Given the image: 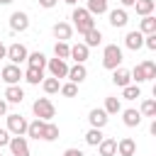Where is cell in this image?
Wrapping results in <instances>:
<instances>
[{"label":"cell","mask_w":156,"mask_h":156,"mask_svg":"<svg viewBox=\"0 0 156 156\" xmlns=\"http://www.w3.org/2000/svg\"><path fill=\"white\" fill-rule=\"evenodd\" d=\"M71 20H73V27L78 29V34H85L88 29L95 27V20H93V15H90L85 7H73Z\"/></svg>","instance_id":"6da1fadb"},{"label":"cell","mask_w":156,"mask_h":156,"mask_svg":"<svg viewBox=\"0 0 156 156\" xmlns=\"http://www.w3.org/2000/svg\"><path fill=\"white\" fill-rule=\"evenodd\" d=\"M32 112H34V117H37V119L51 122V119H54V115H56V107H54V102H51L49 98H37V100H34V105H32Z\"/></svg>","instance_id":"7a4b0ae2"},{"label":"cell","mask_w":156,"mask_h":156,"mask_svg":"<svg viewBox=\"0 0 156 156\" xmlns=\"http://www.w3.org/2000/svg\"><path fill=\"white\" fill-rule=\"evenodd\" d=\"M102 66L107 71H115L117 66H122V49L117 44H107L102 51Z\"/></svg>","instance_id":"3957f363"},{"label":"cell","mask_w":156,"mask_h":156,"mask_svg":"<svg viewBox=\"0 0 156 156\" xmlns=\"http://www.w3.org/2000/svg\"><path fill=\"white\" fill-rule=\"evenodd\" d=\"M22 73H24V71H22L17 63H7L5 68H0V80H5L7 85H20Z\"/></svg>","instance_id":"277c9868"},{"label":"cell","mask_w":156,"mask_h":156,"mask_svg":"<svg viewBox=\"0 0 156 156\" xmlns=\"http://www.w3.org/2000/svg\"><path fill=\"white\" fill-rule=\"evenodd\" d=\"M27 54H29V51H27V46H24V44H20V41H15V44H10V46H7L5 58H10V63H17V66H20V63H24V61H27Z\"/></svg>","instance_id":"5b68a950"},{"label":"cell","mask_w":156,"mask_h":156,"mask_svg":"<svg viewBox=\"0 0 156 156\" xmlns=\"http://www.w3.org/2000/svg\"><path fill=\"white\" fill-rule=\"evenodd\" d=\"M5 119H7V132L12 134V136H20V134H24L27 132V119L22 117V115H5Z\"/></svg>","instance_id":"8992f818"},{"label":"cell","mask_w":156,"mask_h":156,"mask_svg":"<svg viewBox=\"0 0 156 156\" xmlns=\"http://www.w3.org/2000/svg\"><path fill=\"white\" fill-rule=\"evenodd\" d=\"M10 29H12V32H27V29H29V15L22 12V10L12 12V15H10Z\"/></svg>","instance_id":"52a82bcc"},{"label":"cell","mask_w":156,"mask_h":156,"mask_svg":"<svg viewBox=\"0 0 156 156\" xmlns=\"http://www.w3.org/2000/svg\"><path fill=\"white\" fill-rule=\"evenodd\" d=\"M10 151H12V156H29V144H27V139H24V134H20V136H10Z\"/></svg>","instance_id":"ba28073f"},{"label":"cell","mask_w":156,"mask_h":156,"mask_svg":"<svg viewBox=\"0 0 156 156\" xmlns=\"http://www.w3.org/2000/svg\"><path fill=\"white\" fill-rule=\"evenodd\" d=\"M88 122H90V127L102 129V127L110 122V115H107L102 107H95V110H90V112H88Z\"/></svg>","instance_id":"9c48e42d"},{"label":"cell","mask_w":156,"mask_h":156,"mask_svg":"<svg viewBox=\"0 0 156 156\" xmlns=\"http://www.w3.org/2000/svg\"><path fill=\"white\" fill-rule=\"evenodd\" d=\"M46 66H49V73L54 76V78H66V73H68V63L63 61V58H49L46 61Z\"/></svg>","instance_id":"30bf717a"},{"label":"cell","mask_w":156,"mask_h":156,"mask_svg":"<svg viewBox=\"0 0 156 156\" xmlns=\"http://www.w3.org/2000/svg\"><path fill=\"white\" fill-rule=\"evenodd\" d=\"M66 78H68L71 83L80 85V83L88 78V68H85L83 63H73V66H68V73H66Z\"/></svg>","instance_id":"8fae6325"},{"label":"cell","mask_w":156,"mask_h":156,"mask_svg":"<svg viewBox=\"0 0 156 156\" xmlns=\"http://www.w3.org/2000/svg\"><path fill=\"white\" fill-rule=\"evenodd\" d=\"M127 22H129V15H127L124 7H115V10H110V24H112L115 29L127 27Z\"/></svg>","instance_id":"7c38bea8"},{"label":"cell","mask_w":156,"mask_h":156,"mask_svg":"<svg viewBox=\"0 0 156 156\" xmlns=\"http://www.w3.org/2000/svg\"><path fill=\"white\" fill-rule=\"evenodd\" d=\"M124 46H127V49H132V51H139V49L144 46V34H141L139 29L127 32V37H124Z\"/></svg>","instance_id":"4fadbf2b"},{"label":"cell","mask_w":156,"mask_h":156,"mask_svg":"<svg viewBox=\"0 0 156 156\" xmlns=\"http://www.w3.org/2000/svg\"><path fill=\"white\" fill-rule=\"evenodd\" d=\"M117 154H119V156H134V154H136V141H134L132 136H122V139L117 141Z\"/></svg>","instance_id":"5bb4252c"},{"label":"cell","mask_w":156,"mask_h":156,"mask_svg":"<svg viewBox=\"0 0 156 156\" xmlns=\"http://www.w3.org/2000/svg\"><path fill=\"white\" fill-rule=\"evenodd\" d=\"M88 54H90V46H85L83 41H78V44H73V46H71V56H68V58H73L76 63H85Z\"/></svg>","instance_id":"9a60e30c"},{"label":"cell","mask_w":156,"mask_h":156,"mask_svg":"<svg viewBox=\"0 0 156 156\" xmlns=\"http://www.w3.org/2000/svg\"><path fill=\"white\" fill-rule=\"evenodd\" d=\"M100 156H117V139L112 136H102V141L98 144Z\"/></svg>","instance_id":"2e32d148"},{"label":"cell","mask_w":156,"mask_h":156,"mask_svg":"<svg viewBox=\"0 0 156 156\" xmlns=\"http://www.w3.org/2000/svg\"><path fill=\"white\" fill-rule=\"evenodd\" d=\"M22 78L29 83V85H39L44 80V68H34V66H27V71L22 73Z\"/></svg>","instance_id":"e0dca14e"},{"label":"cell","mask_w":156,"mask_h":156,"mask_svg":"<svg viewBox=\"0 0 156 156\" xmlns=\"http://www.w3.org/2000/svg\"><path fill=\"white\" fill-rule=\"evenodd\" d=\"M112 83H115L117 88H124V85H129V83H132V76H129V71H127V68H122V66H117V68L112 71Z\"/></svg>","instance_id":"ac0fdd59"},{"label":"cell","mask_w":156,"mask_h":156,"mask_svg":"<svg viewBox=\"0 0 156 156\" xmlns=\"http://www.w3.org/2000/svg\"><path fill=\"white\" fill-rule=\"evenodd\" d=\"M24 100V90L20 85H7L5 88V102H12V105H20Z\"/></svg>","instance_id":"d6986e66"},{"label":"cell","mask_w":156,"mask_h":156,"mask_svg":"<svg viewBox=\"0 0 156 156\" xmlns=\"http://www.w3.org/2000/svg\"><path fill=\"white\" fill-rule=\"evenodd\" d=\"M71 34H73V27H71L68 22H56V24H54V37H56L58 41H68Z\"/></svg>","instance_id":"ffe728a7"},{"label":"cell","mask_w":156,"mask_h":156,"mask_svg":"<svg viewBox=\"0 0 156 156\" xmlns=\"http://www.w3.org/2000/svg\"><path fill=\"white\" fill-rule=\"evenodd\" d=\"M122 122H124L127 127H139V124H141V112L134 110V107L122 110Z\"/></svg>","instance_id":"44dd1931"},{"label":"cell","mask_w":156,"mask_h":156,"mask_svg":"<svg viewBox=\"0 0 156 156\" xmlns=\"http://www.w3.org/2000/svg\"><path fill=\"white\" fill-rule=\"evenodd\" d=\"M139 32L141 34H154L156 32V17L154 15H144L141 22H139Z\"/></svg>","instance_id":"7402d4cb"},{"label":"cell","mask_w":156,"mask_h":156,"mask_svg":"<svg viewBox=\"0 0 156 156\" xmlns=\"http://www.w3.org/2000/svg\"><path fill=\"white\" fill-rule=\"evenodd\" d=\"M41 132H44V119H34V122H27V136L32 139H41Z\"/></svg>","instance_id":"603a6c76"},{"label":"cell","mask_w":156,"mask_h":156,"mask_svg":"<svg viewBox=\"0 0 156 156\" xmlns=\"http://www.w3.org/2000/svg\"><path fill=\"white\" fill-rule=\"evenodd\" d=\"M83 37H85V41H83L85 46H98V44L102 41V32H100L98 27H93V29H88V32H85Z\"/></svg>","instance_id":"cb8c5ba5"},{"label":"cell","mask_w":156,"mask_h":156,"mask_svg":"<svg viewBox=\"0 0 156 156\" xmlns=\"http://www.w3.org/2000/svg\"><path fill=\"white\" fill-rule=\"evenodd\" d=\"M27 66H34V68H46V56L41 51H32L27 54Z\"/></svg>","instance_id":"d4e9b609"},{"label":"cell","mask_w":156,"mask_h":156,"mask_svg":"<svg viewBox=\"0 0 156 156\" xmlns=\"http://www.w3.org/2000/svg\"><path fill=\"white\" fill-rule=\"evenodd\" d=\"M93 17L95 15H105L107 12V0H88V7H85Z\"/></svg>","instance_id":"484cf974"},{"label":"cell","mask_w":156,"mask_h":156,"mask_svg":"<svg viewBox=\"0 0 156 156\" xmlns=\"http://www.w3.org/2000/svg\"><path fill=\"white\" fill-rule=\"evenodd\" d=\"M41 139H44V141H56V139H58V127H56L54 122H44Z\"/></svg>","instance_id":"4316f807"},{"label":"cell","mask_w":156,"mask_h":156,"mask_svg":"<svg viewBox=\"0 0 156 156\" xmlns=\"http://www.w3.org/2000/svg\"><path fill=\"white\" fill-rule=\"evenodd\" d=\"M102 136H105V134H102V129L90 127V129L85 132V144H88V146H98V144L102 141Z\"/></svg>","instance_id":"83f0119b"},{"label":"cell","mask_w":156,"mask_h":156,"mask_svg":"<svg viewBox=\"0 0 156 156\" xmlns=\"http://www.w3.org/2000/svg\"><path fill=\"white\" fill-rule=\"evenodd\" d=\"M41 88H44V93H46V95H54V93H58L61 83H58V78L49 76V78H44V80H41Z\"/></svg>","instance_id":"f1b7e54d"},{"label":"cell","mask_w":156,"mask_h":156,"mask_svg":"<svg viewBox=\"0 0 156 156\" xmlns=\"http://www.w3.org/2000/svg\"><path fill=\"white\" fill-rule=\"evenodd\" d=\"M107 115H117V112H122V102H119V98H105V107H102Z\"/></svg>","instance_id":"f546056e"},{"label":"cell","mask_w":156,"mask_h":156,"mask_svg":"<svg viewBox=\"0 0 156 156\" xmlns=\"http://www.w3.org/2000/svg\"><path fill=\"white\" fill-rule=\"evenodd\" d=\"M134 7H136V15H141V17H144V15H151V12H154L156 2H154V0H136V2H134Z\"/></svg>","instance_id":"4dcf8cb0"},{"label":"cell","mask_w":156,"mask_h":156,"mask_svg":"<svg viewBox=\"0 0 156 156\" xmlns=\"http://www.w3.org/2000/svg\"><path fill=\"white\" fill-rule=\"evenodd\" d=\"M122 98H124V100H136V98H141V88H139L136 83H134V85L129 83V85L122 88Z\"/></svg>","instance_id":"1f68e13d"},{"label":"cell","mask_w":156,"mask_h":156,"mask_svg":"<svg viewBox=\"0 0 156 156\" xmlns=\"http://www.w3.org/2000/svg\"><path fill=\"white\" fill-rule=\"evenodd\" d=\"M54 54H56V58H68L71 56V46H68V41H56L54 44Z\"/></svg>","instance_id":"d6a6232c"},{"label":"cell","mask_w":156,"mask_h":156,"mask_svg":"<svg viewBox=\"0 0 156 156\" xmlns=\"http://www.w3.org/2000/svg\"><path fill=\"white\" fill-rule=\"evenodd\" d=\"M141 117H156V100H151V98H146L144 102H141Z\"/></svg>","instance_id":"836d02e7"},{"label":"cell","mask_w":156,"mask_h":156,"mask_svg":"<svg viewBox=\"0 0 156 156\" xmlns=\"http://www.w3.org/2000/svg\"><path fill=\"white\" fill-rule=\"evenodd\" d=\"M139 66H141V71H144V78H146V80H151V78H156V63H154L151 58H146V61H141Z\"/></svg>","instance_id":"e575fe53"},{"label":"cell","mask_w":156,"mask_h":156,"mask_svg":"<svg viewBox=\"0 0 156 156\" xmlns=\"http://www.w3.org/2000/svg\"><path fill=\"white\" fill-rule=\"evenodd\" d=\"M58 93H61L63 98H76V95H78V85L68 80V83H63V85L58 88Z\"/></svg>","instance_id":"d590c367"},{"label":"cell","mask_w":156,"mask_h":156,"mask_svg":"<svg viewBox=\"0 0 156 156\" xmlns=\"http://www.w3.org/2000/svg\"><path fill=\"white\" fill-rule=\"evenodd\" d=\"M129 76H132V80L139 85V83H146V78H144V71H141V66H134V71H129Z\"/></svg>","instance_id":"8d00e7d4"},{"label":"cell","mask_w":156,"mask_h":156,"mask_svg":"<svg viewBox=\"0 0 156 156\" xmlns=\"http://www.w3.org/2000/svg\"><path fill=\"white\" fill-rule=\"evenodd\" d=\"M144 46L149 51H156V32L154 34H144Z\"/></svg>","instance_id":"74e56055"},{"label":"cell","mask_w":156,"mask_h":156,"mask_svg":"<svg viewBox=\"0 0 156 156\" xmlns=\"http://www.w3.org/2000/svg\"><path fill=\"white\" fill-rule=\"evenodd\" d=\"M7 144H10V132L7 129H0V149L7 146Z\"/></svg>","instance_id":"f35d334b"},{"label":"cell","mask_w":156,"mask_h":156,"mask_svg":"<svg viewBox=\"0 0 156 156\" xmlns=\"http://www.w3.org/2000/svg\"><path fill=\"white\" fill-rule=\"evenodd\" d=\"M56 2H58V0H39V5H41L44 10H51V7L56 5Z\"/></svg>","instance_id":"ab89813d"},{"label":"cell","mask_w":156,"mask_h":156,"mask_svg":"<svg viewBox=\"0 0 156 156\" xmlns=\"http://www.w3.org/2000/svg\"><path fill=\"white\" fill-rule=\"evenodd\" d=\"M63 156H85V154H83L80 149H66V151H63Z\"/></svg>","instance_id":"60d3db41"},{"label":"cell","mask_w":156,"mask_h":156,"mask_svg":"<svg viewBox=\"0 0 156 156\" xmlns=\"http://www.w3.org/2000/svg\"><path fill=\"white\" fill-rule=\"evenodd\" d=\"M5 115H7V102L0 100V117H5Z\"/></svg>","instance_id":"b9f144b4"},{"label":"cell","mask_w":156,"mask_h":156,"mask_svg":"<svg viewBox=\"0 0 156 156\" xmlns=\"http://www.w3.org/2000/svg\"><path fill=\"white\" fill-rule=\"evenodd\" d=\"M119 2H122V7H134L136 0H119Z\"/></svg>","instance_id":"7bdbcfd3"},{"label":"cell","mask_w":156,"mask_h":156,"mask_svg":"<svg viewBox=\"0 0 156 156\" xmlns=\"http://www.w3.org/2000/svg\"><path fill=\"white\" fill-rule=\"evenodd\" d=\"M5 54H7V46L0 41V58H5Z\"/></svg>","instance_id":"ee69618b"},{"label":"cell","mask_w":156,"mask_h":156,"mask_svg":"<svg viewBox=\"0 0 156 156\" xmlns=\"http://www.w3.org/2000/svg\"><path fill=\"white\" fill-rule=\"evenodd\" d=\"M15 0H0V5H12Z\"/></svg>","instance_id":"f6af8a7d"},{"label":"cell","mask_w":156,"mask_h":156,"mask_svg":"<svg viewBox=\"0 0 156 156\" xmlns=\"http://www.w3.org/2000/svg\"><path fill=\"white\" fill-rule=\"evenodd\" d=\"M63 2H66V5H76L78 0H63Z\"/></svg>","instance_id":"bcb514c9"}]
</instances>
